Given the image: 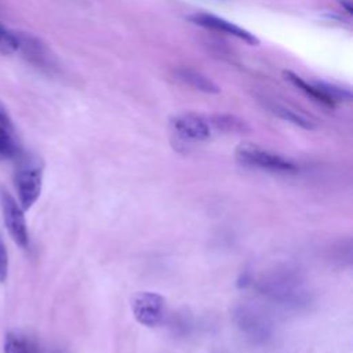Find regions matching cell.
<instances>
[{
  "label": "cell",
  "instance_id": "cell-1",
  "mask_svg": "<svg viewBox=\"0 0 353 353\" xmlns=\"http://www.w3.org/2000/svg\"><path fill=\"white\" fill-rule=\"evenodd\" d=\"M256 290L269 301L288 309H302L312 302L303 277L292 269H274L256 281Z\"/></svg>",
  "mask_w": 353,
  "mask_h": 353
},
{
  "label": "cell",
  "instance_id": "cell-2",
  "mask_svg": "<svg viewBox=\"0 0 353 353\" xmlns=\"http://www.w3.org/2000/svg\"><path fill=\"white\" fill-rule=\"evenodd\" d=\"M233 320L247 341L265 345L273 335V323L268 313L252 303H240L233 310Z\"/></svg>",
  "mask_w": 353,
  "mask_h": 353
},
{
  "label": "cell",
  "instance_id": "cell-3",
  "mask_svg": "<svg viewBox=\"0 0 353 353\" xmlns=\"http://www.w3.org/2000/svg\"><path fill=\"white\" fill-rule=\"evenodd\" d=\"M18 203L23 211L29 210L40 197L43 188V165L37 159L25 156L19 159L14 174Z\"/></svg>",
  "mask_w": 353,
  "mask_h": 353
},
{
  "label": "cell",
  "instance_id": "cell-4",
  "mask_svg": "<svg viewBox=\"0 0 353 353\" xmlns=\"http://www.w3.org/2000/svg\"><path fill=\"white\" fill-rule=\"evenodd\" d=\"M236 159L239 163L247 167L259 168L269 172L294 174L298 171V165L292 160L248 142L237 146Z\"/></svg>",
  "mask_w": 353,
  "mask_h": 353
},
{
  "label": "cell",
  "instance_id": "cell-5",
  "mask_svg": "<svg viewBox=\"0 0 353 353\" xmlns=\"http://www.w3.org/2000/svg\"><path fill=\"white\" fill-rule=\"evenodd\" d=\"M0 208L10 237L21 248H26L29 244V233L23 210L4 188H0Z\"/></svg>",
  "mask_w": 353,
  "mask_h": 353
},
{
  "label": "cell",
  "instance_id": "cell-6",
  "mask_svg": "<svg viewBox=\"0 0 353 353\" xmlns=\"http://www.w3.org/2000/svg\"><path fill=\"white\" fill-rule=\"evenodd\" d=\"M131 310L139 324L154 327L165 316V299L153 291H139L131 299Z\"/></svg>",
  "mask_w": 353,
  "mask_h": 353
},
{
  "label": "cell",
  "instance_id": "cell-7",
  "mask_svg": "<svg viewBox=\"0 0 353 353\" xmlns=\"http://www.w3.org/2000/svg\"><path fill=\"white\" fill-rule=\"evenodd\" d=\"M171 128L179 138L190 142L205 141L211 135L208 121L193 113L178 114L171 119Z\"/></svg>",
  "mask_w": 353,
  "mask_h": 353
},
{
  "label": "cell",
  "instance_id": "cell-8",
  "mask_svg": "<svg viewBox=\"0 0 353 353\" xmlns=\"http://www.w3.org/2000/svg\"><path fill=\"white\" fill-rule=\"evenodd\" d=\"M189 19L199 25V26H203V28H207V29H212V30H218V32H223V33H228V34H232L237 39H241L243 41L251 44V46H258L259 44V40L256 36H254L252 33H250L248 30L223 19V18H219V17H215V15H211V14H205V12H197V14H193L189 17Z\"/></svg>",
  "mask_w": 353,
  "mask_h": 353
},
{
  "label": "cell",
  "instance_id": "cell-9",
  "mask_svg": "<svg viewBox=\"0 0 353 353\" xmlns=\"http://www.w3.org/2000/svg\"><path fill=\"white\" fill-rule=\"evenodd\" d=\"M18 37V50L23 54V57L34 63L36 66H47L50 62V57L44 44L34 36L29 33H17Z\"/></svg>",
  "mask_w": 353,
  "mask_h": 353
},
{
  "label": "cell",
  "instance_id": "cell-10",
  "mask_svg": "<svg viewBox=\"0 0 353 353\" xmlns=\"http://www.w3.org/2000/svg\"><path fill=\"white\" fill-rule=\"evenodd\" d=\"M44 347L29 335L19 331H10L4 338V353H43Z\"/></svg>",
  "mask_w": 353,
  "mask_h": 353
},
{
  "label": "cell",
  "instance_id": "cell-11",
  "mask_svg": "<svg viewBox=\"0 0 353 353\" xmlns=\"http://www.w3.org/2000/svg\"><path fill=\"white\" fill-rule=\"evenodd\" d=\"M175 76L178 80L183 81L185 84L199 91H203L207 94H218L221 91V88L210 77H207L205 74H203L201 72L193 68H186V66L178 68L175 70Z\"/></svg>",
  "mask_w": 353,
  "mask_h": 353
},
{
  "label": "cell",
  "instance_id": "cell-12",
  "mask_svg": "<svg viewBox=\"0 0 353 353\" xmlns=\"http://www.w3.org/2000/svg\"><path fill=\"white\" fill-rule=\"evenodd\" d=\"M283 74H284V77H285V80H288L292 85H295L296 88H299L301 91H303L306 95H309L310 98H313V99H316L317 102H321V103H324V105H327V106H335V102L330 98V97H327L321 90H319L314 84H309V83H306L305 80H302L298 74H295V73H292V72H290V70H284L283 72Z\"/></svg>",
  "mask_w": 353,
  "mask_h": 353
},
{
  "label": "cell",
  "instance_id": "cell-13",
  "mask_svg": "<svg viewBox=\"0 0 353 353\" xmlns=\"http://www.w3.org/2000/svg\"><path fill=\"white\" fill-rule=\"evenodd\" d=\"M208 124H210V127L212 125L214 128L223 131V132L241 134V132H247L250 130L244 120H241L233 114H214L210 117Z\"/></svg>",
  "mask_w": 353,
  "mask_h": 353
},
{
  "label": "cell",
  "instance_id": "cell-14",
  "mask_svg": "<svg viewBox=\"0 0 353 353\" xmlns=\"http://www.w3.org/2000/svg\"><path fill=\"white\" fill-rule=\"evenodd\" d=\"M21 156V149L12 135V130H8L0 124V159H15Z\"/></svg>",
  "mask_w": 353,
  "mask_h": 353
},
{
  "label": "cell",
  "instance_id": "cell-15",
  "mask_svg": "<svg viewBox=\"0 0 353 353\" xmlns=\"http://www.w3.org/2000/svg\"><path fill=\"white\" fill-rule=\"evenodd\" d=\"M270 109H272V112H273L274 114H277L280 119H283V120H285V121H290V123H292V124H295V125H298V127H301V128L313 130V128L316 127L314 123H313L310 119H307V117L302 116L301 113H296L295 110H291V109H288V108H285V106L272 105Z\"/></svg>",
  "mask_w": 353,
  "mask_h": 353
},
{
  "label": "cell",
  "instance_id": "cell-16",
  "mask_svg": "<svg viewBox=\"0 0 353 353\" xmlns=\"http://www.w3.org/2000/svg\"><path fill=\"white\" fill-rule=\"evenodd\" d=\"M18 51V37L17 33L8 30L4 25L0 23V54L11 55Z\"/></svg>",
  "mask_w": 353,
  "mask_h": 353
},
{
  "label": "cell",
  "instance_id": "cell-17",
  "mask_svg": "<svg viewBox=\"0 0 353 353\" xmlns=\"http://www.w3.org/2000/svg\"><path fill=\"white\" fill-rule=\"evenodd\" d=\"M8 274V254L6 244L0 236V283L6 281Z\"/></svg>",
  "mask_w": 353,
  "mask_h": 353
},
{
  "label": "cell",
  "instance_id": "cell-18",
  "mask_svg": "<svg viewBox=\"0 0 353 353\" xmlns=\"http://www.w3.org/2000/svg\"><path fill=\"white\" fill-rule=\"evenodd\" d=\"M0 124L8 130H12V121L11 117L6 109V106L0 102Z\"/></svg>",
  "mask_w": 353,
  "mask_h": 353
},
{
  "label": "cell",
  "instance_id": "cell-19",
  "mask_svg": "<svg viewBox=\"0 0 353 353\" xmlns=\"http://www.w3.org/2000/svg\"><path fill=\"white\" fill-rule=\"evenodd\" d=\"M341 4L347 10V12H349V14H352L353 8H352V6H350V3H349V1H346V0H341Z\"/></svg>",
  "mask_w": 353,
  "mask_h": 353
},
{
  "label": "cell",
  "instance_id": "cell-20",
  "mask_svg": "<svg viewBox=\"0 0 353 353\" xmlns=\"http://www.w3.org/2000/svg\"><path fill=\"white\" fill-rule=\"evenodd\" d=\"M43 353H65V352L61 349H44Z\"/></svg>",
  "mask_w": 353,
  "mask_h": 353
}]
</instances>
